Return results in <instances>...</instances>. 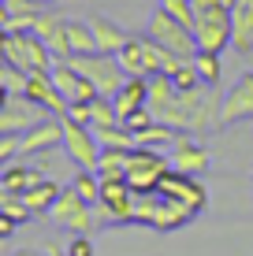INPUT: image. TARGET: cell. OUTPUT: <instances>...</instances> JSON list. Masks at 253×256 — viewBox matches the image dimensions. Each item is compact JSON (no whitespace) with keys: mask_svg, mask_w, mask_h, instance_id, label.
Returning <instances> with one entry per match:
<instances>
[{"mask_svg":"<svg viewBox=\"0 0 253 256\" xmlns=\"http://www.w3.org/2000/svg\"><path fill=\"white\" fill-rule=\"evenodd\" d=\"M223 93H216V86H197V90L175 93V100L160 112V122L175 126L179 134H212V130H223Z\"/></svg>","mask_w":253,"mask_h":256,"instance_id":"obj_1","label":"cell"},{"mask_svg":"<svg viewBox=\"0 0 253 256\" xmlns=\"http://www.w3.org/2000/svg\"><path fill=\"white\" fill-rule=\"evenodd\" d=\"M0 52H4L8 64L23 67L26 74L30 70H52L56 56H52L49 41L38 38L34 30H23V34H0Z\"/></svg>","mask_w":253,"mask_h":256,"instance_id":"obj_2","label":"cell"},{"mask_svg":"<svg viewBox=\"0 0 253 256\" xmlns=\"http://www.w3.org/2000/svg\"><path fill=\"white\" fill-rule=\"evenodd\" d=\"M168 171H171V156H164L160 148L134 145L127 152V182L134 193H156V186Z\"/></svg>","mask_w":253,"mask_h":256,"instance_id":"obj_3","label":"cell"},{"mask_svg":"<svg viewBox=\"0 0 253 256\" xmlns=\"http://www.w3.org/2000/svg\"><path fill=\"white\" fill-rule=\"evenodd\" d=\"M197 52H223L227 45H234V19H231V4H212L197 12Z\"/></svg>","mask_w":253,"mask_h":256,"instance_id":"obj_4","label":"cell"},{"mask_svg":"<svg viewBox=\"0 0 253 256\" xmlns=\"http://www.w3.org/2000/svg\"><path fill=\"white\" fill-rule=\"evenodd\" d=\"M78 74H86L93 86L104 93V96H116L119 90H123V82H127V70L123 64H119V56H108V52H90V56H71L67 60Z\"/></svg>","mask_w":253,"mask_h":256,"instance_id":"obj_5","label":"cell"},{"mask_svg":"<svg viewBox=\"0 0 253 256\" xmlns=\"http://www.w3.org/2000/svg\"><path fill=\"white\" fill-rule=\"evenodd\" d=\"M145 38L156 41L160 48L175 52V56H190V60L197 56V38H194V30H190V26H182L179 19H171V15L164 12V8H156V12L149 15Z\"/></svg>","mask_w":253,"mask_h":256,"instance_id":"obj_6","label":"cell"},{"mask_svg":"<svg viewBox=\"0 0 253 256\" xmlns=\"http://www.w3.org/2000/svg\"><path fill=\"white\" fill-rule=\"evenodd\" d=\"M49 216H52V223L67 226L71 234H93V230H97L93 204H90V200H86L75 186H64V193H60V200H56V208H52Z\"/></svg>","mask_w":253,"mask_h":256,"instance_id":"obj_7","label":"cell"},{"mask_svg":"<svg viewBox=\"0 0 253 256\" xmlns=\"http://www.w3.org/2000/svg\"><path fill=\"white\" fill-rule=\"evenodd\" d=\"M49 112L34 104L26 93H4L0 96V134H26L34 130Z\"/></svg>","mask_w":253,"mask_h":256,"instance_id":"obj_8","label":"cell"},{"mask_svg":"<svg viewBox=\"0 0 253 256\" xmlns=\"http://www.w3.org/2000/svg\"><path fill=\"white\" fill-rule=\"evenodd\" d=\"M64 148H67V156L75 160V167H82V171H97L101 141H97V134H93V126L75 122V119H64Z\"/></svg>","mask_w":253,"mask_h":256,"instance_id":"obj_9","label":"cell"},{"mask_svg":"<svg viewBox=\"0 0 253 256\" xmlns=\"http://www.w3.org/2000/svg\"><path fill=\"white\" fill-rule=\"evenodd\" d=\"M160 197H171V200H182V204H190L194 212H201L208 204V190L201 186V178H194V174H182L171 167L168 174L160 178V186H156Z\"/></svg>","mask_w":253,"mask_h":256,"instance_id":"obj_10","label":"cell"},{"mask_svg":"<svg viewBox=\"0 0 253 256\" xmlns=\"http://www.w3.org/2000/svg\"><path fill=\"white\" fill-rule=\"evenodd\" d=\"M64 145V119H41L34 130H26V134H19V156H45V152H52V148H60Z\"/></svg>","mask_w":253,"mask_h":256,"instance_id":"obj_11","label":"cell"},{"mask_svg":"<svg viewBox=\"0 0 253 256\" xmlns=\"http://www.w3.org/2000/svg\"><path fill=\"white\" fill-rule=\"evenodd\" d=\"M171 167L182 171V174L201 178V174H208V167H212V156H208V148L201 141H194L190 134H179V141L171 145Z\"/></svg>","mask_w":253,"mask_h":256,"instance_id":"obj_12","label":"cell"},{"mask_svg":"<svg viewBox=\"0 0 253 256\" xmlns=\"http://www.w3.org/2000/svg\"><path fill=\"white\" fill-rule=\"evenodd\" d=\"M26 96H30L34 104H41V108L49 112V116H67V96L56 90V82H52V70H30V86H26Z\"/></svg>","mask_w":253,"mask_h":256,"instance_id":"obj_13","label":"cell"},{"mask_svg":"<svg viewBox=\"0 0 253 256\" xmlns=\"http://www.w3.org/2000/svg\"><path fill=\"white\" fill-rule=\"evenodd\" d=\"M249 116H253V70H246V74L223 93V116H220V122H223V126H234L238 119H249Z\"/></svg>","mask_w":253,"mask_h":256,"instance_id":"obj_14","label":"cell"},{"mask_svg":"<svg viewBox=\"0 0 253 256\" xmlns=\"http://www.w3.org/2000/svg\"><path fill=\"white\" fill-rule=\"evenodd\" d=\"M45 178H49L45 167L30 164V160H12V164H4V171H0V190L26 193V190H34L38 182H45Z\"/></svg>","mask_w":253,"mask_h":256,"instance_id":"obj_15","label":"cell"},{"mask_svg":"<svg viewBox=\"0 0 253 256\" xmlns=\"http://www.w3.org/2000/svg\"><path fill=\"white\" fill-rule=\"evenodd\" d=\"M112 100H116L119 119H127L130 112H138V108H149V78L145 74H130L123 82V90L112 96Z\"/></svg>","mask_w":253,"mask_h":256,"instance_id":"obj_16","label":"cell"},{"mask_svg":"<svg viewBox=\"0 0 253 256\" xmlns=\"http://www.w3.org/2000/svg\"><path fill=\"white\" fill-rule=\"evenodd\" d=\"M194 216H197V212L190 208V204L171 200V197H160V204H156V219H153V230L171 234V230H179V226H186Z\"/></svg>","mask_w":253,"mask_h":256,"instance_id":"obj_17","label":"cell"},{"mask_svg":"<svg viewBox=\"0 0 253 256\" xmlns=\"http://www.w3.org/2000/svg\"><path fill=\"white\" fill-rule=\"evenodd\" d=\"M231 19H234V45L231 48H238V56H253V0H234Z\"/></svg>","mask_w":253,"mask_h":256,"instance_id":"obj_18","label":"cell"},{"mask_svg":"<svg viewBox=\"0 0 253 256\" xmlns=\"http://www.w3.org/2000/svg\"><path fill=\"white\" fill-rule=\"evenodd\" d=\"M93 38H97V52H108V56H119V48L127 45V34L119 30L108 15H90Z\"/></svg>","mask_w":253,"mask_h":256,"instance_id":"obj_19","label":"cell"},{"mask_svg":"<svg viewBox=\"0 0 253 256\" xmlns=\"http://www.w3.org/2000/svg\"><path fill=\"white\" fill-rule=\"evenodd\" d=\"M60 193H64V186H60L56 178H45V182H38L34 190H26L23 197H26V204H30V212H34V216H41V212L49 216V212L56 208Z\"/></svg>","mask_w":253,"mask_h":256,"instance_id":"obj_20","label":"cell"},{"mask_svg":"<svg viewBox=\"0 0 253 256\" xmlns=\"http://www.w3.org/2000/svg\"><path fill=\"white\" fill-rule=\"evenodd\" d=\"M67 41H71V56H90V52H97L93 26L82 22V19H67Z\"/></svg>","mask_w":253,"mask_h":256,"instance_id":"obj_21","label":"cell"},{"mask_svg":"<svg viewBox=\"0 0 253 256\" xmlns=\"http://www.w3.org/2000/svg\"><path fill=\"white\" fill-rule=\"evenodd\" d=\"M127 152H130V148H101V164H97L101 182L127 178Z\"/></svg>","mask_w":253,"mask_h":256,"instance_id":"obj_22","label":"cell"},{"mask_svg":"<svg viewBox=\"0 0 253 256\" xmlns=\"http://www.w3.org/2000/svg\"><path fill=\"white\" fill-rule=\"evenodd\" d=\"M175 93L179 90H175V82H171L168 74H153L149 78V112H153L156 119H160V112L175 100Z\"/></svg>","mask_w":253,"mask_h":256,"instance_id":"obj_23","label":"cell"},{"mask_svg":"<svg viewBox=\"0 0 253 256\" xmlns=\"http://www.w3.org/2000/svg\"><path fill=\"white\" fill-rule=\"evenodd\" d=\"M119 64H123L127 74H145V34L142 38H127V45L119 48Z\"/></svg>","mask_w":253,"mask_h":256,"instance_id":"obj_24","label":"cell"},{"mask_svg":"<svg viewBox=\"0 0 253 256\" xmlns=\"http://www.w3.org/2000/svg\"><path fill=\"white\" fill-rule=\"evenodd\" d=\"M93 134H97L101 148H134L138 138L130 134L123 122H112V126H93Z\"/></svg>","mask_w":253,"mask_h":256,"instance_id":"obj_25","label":"cell"},{"mask_svg":"<svg viewBox=\"0 0 253 256\" xmlns=\"http://www.w3.org/2000/svg\"><path fill=\"white\" fill-rule=\"evenodd\" d=\"M175 141H179V130L168 126V122H160V119H156L149 130L138 134V145H145V148H171Z\"/></svg>","mask_w":253,"mask_h":256,"instance_id":"obj_26","label":"cell"},{"mask_svg":"<svg viewBox=\"0 0 253 256\" xmlns=\"http://www.w3.org/2000/svg\"><path fill=\"white\" fill-rule=\"evenodd\" d=\"M0 216H8V219H15V223H30L34 219V212L30 204H26V197L23 193H8V190H0Z\"/></svg>","mask_w":253,"mask_h":256,"instance_id":"obj_27","label":"cell"},{"mask_svg":"<svg viewBox=\"0 0 253 256\" xmlns=\"http://www.w3.org/2000/svg\"><path fill=\"white\" fill-rule=\"evenodd\" d=\"M52 82H56V90L64 93L67 100H71L75 90H78V82H82V74H78V70L67 64V60H56V64H52Z\"/></svg>","mask_w":253,"mask_h":256,"instance_id":"obj_28","label":"cell"},{"mask_svg":"<svg viewBox=\"0 0 253 256\" xmlns=\"http://www.w3.org/2000/svg\"><path fill=\"white\" fill-rule=\"evenodd\" d=\"M194 67H197V74H201L205 86H220V74H223L220 52H197V56H194Z\"/></svg>","mask_w":253,"mask_h":256,"instance_id":"obj_29","label":"cell"},{"mask_svg":"<svg viewBox=\"0 0 253 256\" xmlns=\"http://www.w3.org/2000/svg\"><path fill=\"white\" fill-rule=\"evenodd\" d=\"M112 122H123L119 112H116V100H112V96L90 100V126H112Z\"/></svg>","mask_w":253,"mask_h":256,"instance_id":"obj_30","label":"cell"},{"mask_svg":"<svg viewBox=\"0 0 253 256\" xmlns=\"http://www.w3.org/2000/svg\"><path fill=\"white\" fill-rule=\"evenodd\" d=\"M26 86H30V74L4 60V64H0V90L4 93H26Z\"/></svg>","mask_w":253,"mask_h":256,"instance_id":"obj_31","label":"cell"},{"mask_svg":"<svg viewBox=\"0 0 253 256\" xmlns=\"http://www.w3.org/2000/svg\"><path fill=\"white\" fill-rule=\"evenodd\" d=\"M156 204H160V193H134V223L138 226H153Z\"/></svg>","mask_w":253,"mask_h":256,"instance_id":"obj_32","label":"cell"},{"mask_svg":"<svg viewBox=\"0 0 253 256\" xmlns=\"http://www.w3.org/2000/svg\"><path fill=\"white\" fill-rule=\"evenodd\" d=\"M156 8H164L171 19H179L182 26H190V30L197 26V8H194V0H160Z\"/></svg>","mask_w":253,"mask_h":256,"instance_id":"obj_33","label":"cell"},{"mask_svg":"<svg viewBox=\"0 0 253 256\" xmlns=\"http://www.w3.org/2000/svg\"><path fill=\"white\" fill-rule=\"evenodd\" d=\"M71 186L82 193L90 204H97V200H101V174H97V171H82V167H78V174H75Z\"/></svg>","mask_w":253,"mask_h":256,"instance_id":"obj_34","label":"cell"},{"mask_svg":"<svg viewBox=\"0 0 253 256\" xmlns=\"http://www.w3.org/2000/svg\"><path fill=\"white\" fill-rule=\"evenodd\" d=\"M153 122H156V116H153V112H149V108H138V112H130V116L123 119V126H127V130H130V134H134V138H138V134H142V130H149V126H153Z\"/></svg>","mask_w":253,"mask_h":256,"instance_id":"obj_35","label":"cell"},{"mask_svg":"<svg viewBox=\"0 0 253 256\" xmlns=\"http://www.w3.org/2000/svg\"><path fill=\"white\" fill-rule=\"evenodd\" d=\"M19 156V134H0V160L12 164Z\"/></svg>","mask_w":253,"mask_h":256,"instance_id":"obj_36","label":"cell"},{"mask_svg":"<svg viewBox=\"0 0 253 256\" xmlns=\"http://www.w3.org/2000/svg\"><path fill=\"white\" fill-rule=\"evenodd\" d=\"M67 256H93V242H90V234H75L71 242H67Z\"/></svg>","mask_w":253,"mask_h":256,"instance_id":"obj_37","label":"cell"},{"mask_svg":"<svg viewBox=\"0 0 253 256\" xmlns=\"http://www.w3.org/2000/svg\"><path fill=\"white\" fill-rule=\"evenodd\" d=\"M64 119H75V122H86V126H90V100H71Z\"/></svg>","mask_w":253,"mask_h":256,"instance_id":"obj_38","label":"cell"},{"mask_svg":"<svg viewBox=\"0 0 253 256\" xmlns=\"http://www.w3.org/2000/svg\"><path fill=\"white\" fill-rule=\"evenodd\" d=\"M15 226H19V223H15V219L0 216V238H12V234H15Z\"/></svg>","mask_w":253,"mask_h":256,"instance_id":"obj_39","label":"cell"},{"mask_svg":"<svg viewBox=\"0 0 253 256\" xmlns=\"http://www.w3.org/2000/svg\"><path fill=\"white\" fill-rule=\"evenodd\" d=\"M212 4H231V0H194L197 12H201V8H212Z\"/></svg>","mask_w":253,"mask_h":256,"instance_id":"obj_40","label":"cell"},{"mask_svg":"<svg viewBox=\"0 0 253 256\" xmlns=\"http://www.w3.org/2000/svg\"><path fill=\"white\" fill-rule=\"evenodd\" d=\"M12 256H49V252H38V249H15Z\"/></svg>","mask_w":253,"mask_h":256,"instance_id":"obj_41","label":"cell"},{"mask_svg":"<svg viewBox=\"0 0 253 256\" xmlns=\"http://www.w3.org/2000/svg\"><path fill=\"white\" fill-rule=\"evenodd\" d=\"M45 252L49 256H67V249H60V245H45Z\"/></svg>","mask_w":253,"mask_h":256,"instance_id":"obj_42","label":"cell"},{"mask_svg":"<svg viewBox=\"0 0 253 256\" xmlns=\"http://www.w3.org/2000/svg\"><path fill=\"white\" fill-rule=\"evenodd\" d=\"M45 4H49V0H45Z\"/></svg>","mask_w":253,"mask_h":256,"instance_id":"obj_43","label":"cell"}]
</instances>
